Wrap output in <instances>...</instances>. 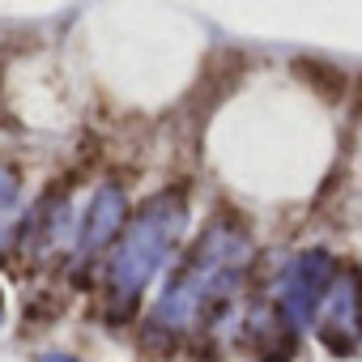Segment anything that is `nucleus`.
<instances>
[{"mask_svg": "<svg viewBox=\"0 0 362 362\" xmlns=\"http://www.w3.org/2000/svg\"><path fill=\"white\" fill-rule=\"evenodd\" d=\"M243 269V239L239 235H230V230H209L201 243H197V252L188 256V264H184V273L175 277V286L166 290V298H162V307H158V315H162V324H170V328H188L226 286H230V277Z\"/></svg>", "mask_w": 362, "mask_h": 362, "instance_id": "1", "label": "nucleus"}, {"mask_svg": "<svg viewBox=\"0 0 362 362\" xmlns=\"http://www.w3.org/2000/svg\"><path fill=\"white\" fill-rule=\"evenodd\" d=\"M175 230H179V205H166V209L149 205L145 218L132 222V230L119 239V252H115V260H111V290H115L119 298H132V294L149 281V273H153L158 260L166 256Z\"/></svg>", "mask_w": 362, "mask_h": 362, "instance_id": "2", "label": "nucleus"}, {"mask_svg": "<svg viewBox=\"0 0 362 362\" xmlns=\"http://www.w3.org/2000/svg\"><path fill=\"white\" fill-rule=\"evenodd\" d=\"M119 226H124V201H119V192H115V188H107V192H98V197H94V205H90V214H86L81 247H86V252H94V247H98V243H107Z\"/></svg>", "mask_w": 362, "mask_h": 362, "instance_id": "3", "label": "nucleus"}]
</instances>
